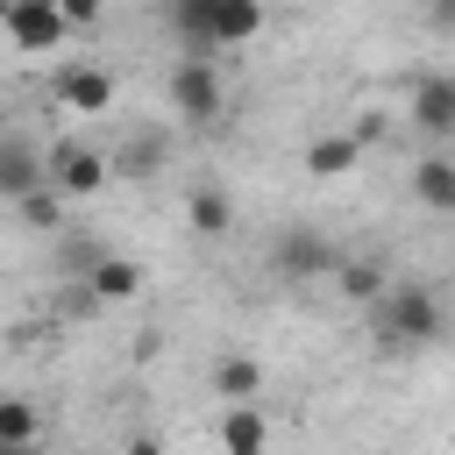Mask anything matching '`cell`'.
<instances>
[{
  "label": "cell",
  "instance_id": "1",
  "mask_svg": "<svg viewBox=\"0 0 455 455\" xmlns=\"http://www.w3.org/2000/svg\"><path fill=\"white\" fill-rule=\"evenodd\" d=\"M263 0H171V28L192 57L206 50H249L263 36Z\"/></svg>",
  "mask_w": 455,
  "mask_h": 455
},
{
  "label": "cell",
  "instance_id": "2",
  "mask_svg": "<svg viewBox=\"0 0 455 455\" xmlns=\"http://www.w3.org/2000/svg\"><path fill=\"white\" fill-rule=\"evenodd\" d=\"M377 334H384V348H434L441 341V299L427 291V284H384V299H377Z\"/></svg>",
  "mask_w": 455,
  "mask_h": 455
},
{
  "label": "cell",
  "instance_id": "3",
  "mask_svg": "<svg viewBox=\"0 0 455 455\" xmlns=\"http://www.w3.org/2000/svg\"><path fill=\"white\" fill-rule=\"evenodd\" d=\"M164 100H171V114H178L185 128H213V121L228 114V85H220L213 57H178L171 78H164Z\"/></svg>",
  "mask_w": 455,
  "mask_h": 455
},
{
  "label": "cell",
  "instance_id": "4",
  "mask_svg": "<svg viewBox=\"0 0 455 455\" xmlns=\"http://www.w3.org/2000/svg\"><path fill=\"white\" fill-rule=\"evenodd\" d=\"M0 28L21 57H57L71 43V21L57 14V0H0Z\"/></svg>",
  "mask_w": 455,
  "mask_h": 455
},
{
  "label": "cell",
  "instance_id": "5",
  "mask_svg": "<svg viewBox=\"0 0 455 455\" xmlns=\"http://www.w3.org/2000/svg\"><path fill=\"white\" fill-rule=\"evenodd\" d=\"M270 263H277L284 284H327V277L341 270V249H334L320 228H284V235L270 242Z\"/></svg>",
  "mask_w": 455,
  "mask_h": 455
},
{
  "label": "cell",
  "instance_id": "6",
  "mask_svg": "<svg viewBox=\"0 0 455 455\" xmlns=\"http://www.w3.org/2000/svg\"><path fill=\"white\" fill-rule=\"evenodd\" d=\"M43 171H50V192H57V199H92V192L114 178L107 156L85 149V142H57V149H43Z\"/></svg>",
  "mask_w": 455,
  "mask_h": 455
},
{
  "label": "cell",
  "instance_id": "7",
  "mask_svg": "<svg viewBox=\"0 0 455 455\" xmlns=\"http://www.w3.org/2000/svg\"><path fill=\"white\" fill-rule=\"evenodd\" d=\"M57 107L64 114H114V71L85 64V57L57 64Z\"/></svg>",
  "mask_w": 455,
  "mask_h": 455
},
{
  "label": "cell",
  "instance_id": "8",
  "mask_svg": "<svg viewBox=\"0 0 455 455\" xmlns=\"http://www.w3.org/2000/svg\"><path fill=\"white\" fill-rule=\"evenodd\" d=\"M405 114H412V128L419 135H455V71H427V78H412V100H405Z\"/></svg>",
  "mask_w": 455,
  "mask_h": 455
},
{
  "label": "cell",
  "instance_id": "9",
  "mask_svg": "<svg viewBox=\"0 0 455 455\" xmlns=\"http://www.w3.org/2000/svg\"><path fill=\"white\" fill-rule=\"evenodd\" d=\"M50 185V171H43V149L28 142V135H0V199H28V192H43Z\"/></svg>",
  "mask_w": 455,
  "mask_h": 455
},
{
  "label": "cell",
  "instance_id": "10",
  "mask_svg": "<svg viewBox=\"0 0 455 455\" xmlns=\"http://www.w3.org/2000/svg\"><path fill=\"white\" fill-rule=\"evenodd\" d=\"M220 455H270V419L256 405H220Z\"/></svg>",
  "mask_w": 455,
  "mask_h": 455
},
{
  "label": "cell",
  "instance_id": "11",
  "mask_svg": "<svg viewBox=\"0 0 455 455\" xmlns=\"http://www.w3.org/2000/svg\"><path fill=\"white\" fill-rule=\"evenodd\" d=\"M355 164H363V135H320V142H306V171H313L320 185L348 178Z\"/></svg>",
  "mask_w": 455,
  "mask_h": 455
},
{
  "label": "cell",
  "instance_id": "12",
  "mask_svg": "<svg viewBox=\"0 0 455 455\" xmlns=\"http://www.w3.org/2000/svg\"><path fill=\"white\" fill-rule=\"evenodd\" d=\"M85 291L107 299V306H121V299L142 291V263H128V256H100V263L85 270Z\"/></svg>",
  "mask_w": 455,
  "mask_h": 455
},
{
  "label": "cell",
  "instance_id": "13",
  "mask_svg": "<svg viewBox=\"0 0 455 455\" xmlns=\"http://www.w3.org/2000/svg\"><path fill=\"white\" fill-rule=\"evenodd\" d=\"M213 391H220V405H256L263 363H256V355H220V363H213Z\"/></svg>",
  "mask_w": 455,
  "mask_h": 455
},
{
  "label": "cell",
  "instance_id": "14",
  "mask_svg": "<svg viewBox=\"0 0 455 455\" xmlns=\"http://www.w3.org/2000/svg\"><path fill=\"white\" fill-rule=\"evenodd\" d=\"M185 220H192V235H199V242H220V235L235 228V206H228V192H220V185H199V192L185 199Z\"/></svg>",
  "mask_w": 455,
  "mask_h": 455
},
{
  "label": "cell",
  "instance_id": "15",
  "mask_svg": "<svg viewBox=\"0 0 455 455\" xmlns=\"http://www.w3.org/2000/svg\"><path fill=\"white\" fill-rule=\"evenodd\" d=\"M412 192H419V206L455 213V156H419L412 164Z\"/></svg>",
  "mask_w": 455,
  "mask_h": 455
},
{
  "label": "cell",
  "instance_id": "16",
  "mask_svg": "<svg viewBox=\"0 0 455 455\" xmlns=\"http://www.w3.org/2000/svg\"><path fill=\"white\" fill-rule=\"evenodd\" d=\"M156 164H164V135H135L128 149H114V156H107V171H114V178H149Z\"/></svg>",
  "mask_w": 455,
  "mask_h": 455
},
{
  "label": "cell",
  "instance_id": "17",
  "mask_svg": "<svg viewBox=\"0 0 455 455\" xmlns=\"http://www.w3.org/2000/svg\"><path fill=\"white\" fill-rule=\"evenodd\" d=\"M334 284H341V299H355V306H377L391 277H384L377 263H348V256H341V270H334Z\"/></svg>",
  "mask_w": 455,
  "mask_h": 455
},
{
  "label": "cell",
  "instance_id": "18",
  "mask_svg": "<svg viewBox=\"0 0 455 455\" xmlns=\"http://www.w3.org/2000/svg\"><path fill=\"white\" fill-rule=\"evenodd\" d=\"M36 434H43L36 405L28 398H0V448H36Z\"/></svg>",
  "mask_w": 455,
  "mask_h": 455
},
{
  "label": "cell",
  "instance_id": "19",
  "mask_svg": "<svg viewBox=\"0 0 455 455\" xmlns=\"http://www.w3.org/2000/svg\"><path fill=\"white\" fill-rule=\"evenodd\" d=\"M57 14H64L71 28H92V21L107 14V0H57Z\"/></svg>",
  "mask_w": 455,
  "mask_h": 455
},
{
  "label": "cell",
  "instance_id": "20",
  "mask_svg": "<svg viewBox=\"0 0 455 455\" xmlns=\"http://www.w3.org/2000/svg\"><path fill=\"white\" fill-rule=\"evenodd\" d=\"M21 213H28L36 228H50V220H57V192H50V185H43V192H28V199H21Z\"/></svg>",
  "mask_w": 455,
  "mask_h": 455
},
{
  "label": "cell",
  "instance_id": "21",
  "mask_svg": "<svg viewBox=\"0 0 455 455\" xmlns=\"http://www.w3.org/2000/svg\"><path fill=\"white\" fill-rule=\"evenodd\" d=\"M128 455H164V441H156V434H135V441H128Z\"/></svg>",
  "mask_w": 455,
  "mask_h": 455
},
{
  "label": "cell",
  "instance_id": "22",
  "mask_svg": "<svg viewBox=\"0 0 455 455\" xmlns=\"http://www.w3.org/2000/svg\"><path fill=\"white\" fill-rule=\"evenodd\" d=\"M0 455H36V448H0Z\"/></svg>",
  "mask_w": 455,
  "mask_h": 455
}]
</instances>
